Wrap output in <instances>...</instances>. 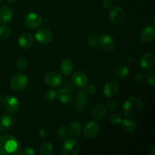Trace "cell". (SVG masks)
Instances as JSON below:
<instances>
[{
  "label": "cell",
  "instance_id": "1",
  "mask_svg": "<svg viewBox=\"0 0 155 155\" xmlns=\"http://www.w3.org/2000/svg\"><path fill=\"white\" fill-rule=\"evenodd\" d=\"M21 151L19 141L12 135L0 136V155H17Z\"/></svg>",
  "mask_w": 155,
  "mask_h": 155
},
{
  "label": "cell",
  "instance_id": "2",
  "mask_svg": "<svg viewBox=\"0 0 155 155\" xmlns=\"http://www.w3.org/2000/svg\"><path fill=\"white\" fill-rule=\"evenodd\" d=\"M143 107L142 99L137 96H131L127 98L123 104V112L129 117H134L141 113Z\"/></svg>",
  "mask_w": 155,
  "mask_h": 155
},
{
  "label": "cell",
  "instance_id": "3",
  "mask_svg": "<svg viewBox=\"0 0 155 155\" xmlns=\"http://www.w3.org/2000/svg\"><path fill=\"white\" fill-rule=\"evenodd\" d=\"M28 83V77L25 74L21 73L12 77L10 81V86L15 92H21L27 88Z\"/></svg>",
  "mask_w": 155,
  "mask_h": 155
},
{
  "label": "cell",
  "instance_id": "4",
  "mask_svg": "<svg viewBox=\"0 0 155 155\" xmlns=\"http://www.w3.org/2000/svg\"><path fill=\"white\" fill-rule=\"evenodd\" d=\"M80 145L76 139H68L64 142L61 147L63 155H76L80 152Z\"/></svg>",
  "mask_w": 155,
  "mask_h": 155
},
{
  "label": "cell",
  "instance_id": "5",
  "mask_svg": "<svg viewBox=\"0 0 155 155\" xmlns=\"http://www.w3.org/2000/svg\"><path fill=\"white\" fill-rule=\"evenodd\" d=\"M109 19L116 25L123 24L126 19V13L120 7H112L108 14Z\"/></svg>",
  "mask_w": 155,
  "mask_h": 155
},
{
  "label": "cell",
  "instance_id": "6",
  "mask_svg": "<svg viewBox=\"0 0 155 155\" xmlns=\"http://www.w3.org/2000/svg\"><path fill=\"white\" fill-rule=\"evenodd\" d=\"M98 45L103 51L110 52L115 48L114 39L109 34H102L98 37Z\"/></svg>",
  "mask_w": 155,
  "mask_h": 155
},
{
  "label": "cell",
  "instance_id": "7",
  "mask_svg": "<svg viewBox=\"0 0 155 155\" xmlns=\"http://www.w3.org/2000/svg\"><path fill=\"white\" fill-rule=\"evenodd\" d=\"M44 81L45 84L50 87H59L63 83V77L59 73L52 71V72H49L45 74L44 77Z\"/></svg>",
  "mask_w": 155,
  "mask_h": 155
},
{
  "label": "cell",
  "instance_id": "8",
  "mask_svg": "<svg viewBox=\"0 0 155 155\" xmlns=\"http://www.w3.org/2000/svg\"><path fill=\"white\" fill-rule=\"evenodd\" d=\"M89 104V96L86 90L81 89L78 94L77 101L74 103V110L77 112H82L86 110Z\"/></svg>",
  "mask_w": 155,
  "mask_h": 155
},
{
  "label": "cell",
  "instance_id": "9",
  "mask_svg": "<svg viewBox=\"0 0 155 155\" xmlns=\"http://www.w3.org/2000/svg\"><path fill=\"white\" fill-rule=\"evenodd\" d=\"M42 16L39 14L34 13V12H30L26 15L24 18V22L26 26L30 29H36L39 28L42 24Z\"/></svg>",
  "mask_w": 155,
  "mask_h": 155
},
{
  "label": "cell",
  "instance_id": "10",
  "mask_svg": "<svg viewBox=\"0 0 155 155\" xmlns=\"http://www.w3.org/2000/svg\"><path fill=\"white\" fill-rule=\"evenodd\" d=\"M71 81L75 87L79 89H84L88 85L89 79L86 73L82 71H77L73 74Z\"/></svg>",
  "mask_w": 155,
  "mask_h": 155
},
{
  "label": "cell",
  "instance_id": "11",
  "mask_svg": "<svg viewBox=\"0 0 155 155\" xmlns=\"http://www.w3.org/2000/svg\"><path fill=\"white\" fill-rule=\"evenodd\" d=\"M5 109L10 114H15L18 111L20 108V102L18 99L12 95H8L2 101Z\"/></svg>",
  "mask_w": 155,
  "mask_h": 155
},
{
  "label": "cell",
  "instance_id": "12",
  "mask_svg": "<svg viewBox=\"0 0 155 155\" xmlns=\"http://www.w3.org/2000/svg\"><path fill=\"white\" fill-rule=\"evenodd\" d=\"M100 131V127L95 121H90L87 123L83 128V135L86 139H95L98 135Z\"/></svg>",
  "mask_w": 155,
  "mask_h": 155
},
{
  "label": "cell",
  "instance_id": "13",
  "mask_svg": "<svg viewBox=\"0 0 155 155\" xmlns=\"http://www.w3.org/2000/svg\"><path fill=\"white\" fill-rule=\"evenodd\" d=\"M35 39L38 42L43 45L50 44L53 40V35L50 30L47 29H40L35 33Z\"/></svg>",
  "mask_w": 155,
  "mask_h": 155
},
{
  "label": "cell",
  "instance_id": "14",
  "mask_svg": "<svg viewBox=\"0 0 155 155\" xmlns=\"http://www.w3.org/2000/svg\"><path fill=\"white\" fill-rule=\"evenodd\" d=\"M120 86L116 81L110 80L107 82L103 87V93L107 98H112L117 95L119 92Z\"/></svg>",
  "mask_w": 155,
  "mask_h": 155
},
{
  "label": "cell",
  "instance_id": "15",
  "mask_svg": "<svg viewBox=\"0 0 155 155\" xmlns=\"http://www.w3.org/2000/svg\"><path fill=\"white\" fill-rule=\"evenodd\" d=\"M139 37L145 43L152 42L155 39V29L153 26H146L141 30Z\"/></svg>",
  "mask_w": 155,
  "mask_h": 155
},
{
  "label": "cell",
  "instance_id": "16",
  "mask_svg": "<svg viewBox=\"0 0 155 155\" xmlns=\"http://www.w3.org/2000/svg\"><path fill=\"white\" fill-rule=\"evenodd\" d=\"M57 98H58L61 103L64 105H69L72 103L74 95L71 89L68 88H63L57 92Z\"/></svg>",
  "mask_w": 155,
  "mask_h": 155
},
{
  "label": "cell",
  "instance_id": "17",
  "mask_svg": "<svg viewBox=\"0 0 155 155\" xmlns=\"http://www.w3.org/2000/svg\"><path fill=\"white\" fill-rule=\"evenodd\" d=\"M155 63V58L154 55L151 52L145 53L142 56L140 59V66L142 69L144 70H149L151 69L154 66Z\"/></svg>",
  "mask_w": 155,
  "mask_h": 155
},
{
  "label": "cell",
  "instance_id": "18",
  "mask_svg": "<svg viewBox=\"0 0 155 155\" xmlns=\"http://www.w3.org/2000/svg\"><path fill=\"white\" fill-rule=\"evenodd\" d=\"M15 117L10 114H4L0 117V131L6 132L13 127Z\"/></svg>",
  "mask_w": 155,
  "mask_h": 155
},
{
  "label": "cell",
  "instance_id": "19",
  "mask_svg": "<svg viewBox=\"0 0 155 155\" xmlns=\"http://www.w3.org/2000/svg\"><path fill=\"white\" fill-rule=\"evenodd\" d=\"M13 9L9 6L0 8V23L3 24H8L13 18Z\"/></svg>",
  "mask_w": 155,
  "mask_h": 155
},
{
  "label": "cell",
  "instance_id": "20",
  "mask_svg": "<svg viewBox=\"0 0 155 155\" xmlns=\"http://www.w3.org/2000/svg\"><path fill=\"white\" fill-rule=\"evenodd\" d=\"M107 115V108L102 104H98L94 106L92 109V116L97 120L104 119Z\"/></svg>",
  "mask_w": 155,
  "mask_h": 155
},
{
  "label": "cell",
  "instance_id": "21",
  "mask_svg": "<svg viewBox=\"0 0 155 155\" xmlns=\"http://www.w3.org/2000/svg\"><path fill=\"white\" fill-rule=\"evenodd\" d=\"M34 42L33 36L30 33H24L18 39V45L23 48H30Z\"/></svg>",
  "mask_w": 155,
  "mask_h": 155
},
{
  "label": "cell",
  "instance_id": "22",
  "mask_svg": "<svg viewBox=\"0 0 155 155\" xmlns=\"http://www.w3.org/2000/svg\"><path fill=\"white\" fill-rule=\"evenodd\" d=\"M60 69L62 74L64 76H70L74 69V64L71 59L65 58L60 64Z\"/></svg>",
  "mask_w": 155,
  "mask_h": 155
},
{
  "label": "cell",
  "instance_id": "23",
  "mask_svg": "<svg viewBox=\"0 0 155 155\" xmlns=\"http://www.w3.org/2000/svg\"><path fill=\"white\" fill-rule=\"evenodd\" d=\"M129 74H130V69L126 65H119L115 68L114 71V76L115 78L120 79V80L127 77Z\"/></svg>",
  "mask_w": 155,
  "mask_h": 155
},
{
  "label": "cell",
  "instance_id": "24",
  "mask_svg": "<svg viewBox=\"0 0 155 155\" xmlns=\"http://www.w3.org/2000/svg\"><path fill=\"white\" fill-rule=\"evenodd\" d=\"M121 124H122L124 130L127 133H133L137 128V124H136V121L131 118L123 120Z\"/></svg>",
  "mask_w": 155,
  "mask_h": 155
},
{
  "label": "cell",
  "instance_id": "25",
  "mask_svg": "<svg viewBox=\"0 0 155 155\" xmlns=\"http://www.w3.org/2000/svg\"><path fill=\"white\" fill-rule=\"evenodd\" d=\"M69 132L70 136L72 137H78L82 133V125L79 122H72L70 124L69 127Z\"/></svg>",
  "mask_w": 155,
  "mask_h": 155
},
{
  "label": "cell",
  "instance_id": "26",
  "mask_svg": "<svg viewBox=\"0 0 155 155\" xmlns=\"http://www.w3.org/2000/svg\"><path fill=\"white\" fill-rule=\"evenodd\" d=\"M40 154L42 155H50L54 151V145L49 142H43L40 145Z\"/></svg>",
  "mask_w": 155,
  "mask_h": 155
},
{
  "label": "cell",
  "instance_id": "27",
  "mask_svg": "<svg viewBox=\"0 0 155 155\" xmlns=\"http://www.w3.org/2000/svg\"><path fill=\"white\" fill-rule=\"evenodd\" d=\"M15 66L19 71H23L27 70L28 68V61L24 57H21L18 58V60L15 62Z\"/></svg>",
  "mask_w": 155,
  "mask_h": 155
},
{
  "label": "cell",
  "instance_id": "28",
  "mask_svg": "<svg viewBox=\"0 0 155 155\" xmlns=\"http://www.w3.org/2000/svg\"><path fill=\"white\" fill-rule=\"evenodd\" d=\"M57 98V92L54 89H49L44 95V99L46 102L52 103Z\"/></svg>",
  "mask_w": 155,
  "mask_h": 155
},
{
  "label": "cell",
  "instance_id": "29",
  "mask_svg": "<svg viewBox=\"0 0 155 155\" xmlns=\"http://www.w3.org/2000/svg\"><path fill=\"white\" fill-rule=\"evenodd\" d=\"M11 29L8 26L3 24L0 26V39L5 40L10 36Z\"/></svg>",
  "mask_w": 155,
  "mask_h": 155
},
{
  "label": "cell",
  "instance_id": "30",
  "mask_svg": "<svg viewBox=\"0 0 155 155\" xmlns=\"http://www.w3.org/2000/svg\"><path fill=\"white\" fill-rule=\"evenodd\" d=\"M58 134L61 139H67L70 136L69 128L66 126H62L58 130Z\"/></svg>",
  "mask_w": 155,
  "mask_h": 155
},
{
  "label": "cell",
  "instance_id": "31",
  "mask_svg": "<svg viewBox=\"0 0 155 155\" xmlns=\"http://www.w3.org/2000/svg\"><path fill=\"white\" fill-rule=\"evenodd\" d=\"M155 73L154 71H149L148 72L146 73L145 74V79H146L147 82L148 83V84L151 85L152 87L155 86Z\"/></svg>",
  "mask_w": 155,
  "mask_h": 155
},
{
  "label": "cell",
  "instance_id": "32",
  "mask_svg": "<svg viewBox=\"0 0 155 155\" xmlns=\"http://www.w3.org/2000/svg\"><path fill=\"white\" fill-rule=\"evenodd\" d=\"M123 118L119 114H112L110 117V124H113V125H120V124H121Z\"/></svg>",
  "mask_w": 155,
  "mask_h": 155
},
{
  "label": "cell",
  "instance_id": "33",
  "mask_svg": "<svg viewBox=\"0 0 155 155\" xmlns=\"http://www.w3.org/2000/svg\"><path fill=\"white\" fill-rule=\"evenodd\" d=\"M98 44V37L96 35H92L88 39V45L90 47H96Z\"/></svg>",
  "mask_w": 155,
  "mask_h": 155
},
{
  "label": "cell",
  "instance_id": "34",
  "mask_svg": "<svg viewBox=\"0 0 155 155\" xmlns=\"http://www.w3.org/2000/svg\"><path fill=\"white\" fill-rule=\"evenodd\" d=\"M107 108H108L111 111H115L117 108V101L115 100H112L111 98H110V100L107 101Z\"/></svg>",
  "mask_w": 155,
  "mask_h": 155
},
{
  "label": "cell",
  "instance_id": "35",
  "mask_svg": "<svg viewBox=\"0 0 155 155\" xmlns=\"http://www.w3.org/2000/svg\"><path fill=\"white\" fill-rule=\"evenodd\" d=\"M21 154L22 155H34L36 154L34 149L31 147H27L24 149H23V151H21Z\"/></svg>",
  "mask_w": 155,
  "mask_h": 155
},
{
  "label": "cell",
  "instance_id": "36",
  "mask_svg": "<svg viewBox=\"0 0 155 155\" xmlns=\"http://www.w3.org/2000/svg\"><path fill=\"white\" fill-rule=\"evenodd\" d=\"M102 5L105 9H110L113 7V1L112 0H103Z\"/></svg>",
  "mask_w": 155,
  "mask_h": 155
},
{
  "label": "cell",
  "instance_id": "37",
  "mask_svg": "<svg viewBox=\"0 0 155 155\" xmlns=\"http://www.w3.org/2000/svg\"><path fill=\"white\" fill-rule=\"evenodd\" d=\"M86 87H87V89H86V92H87V93L90 94V95H94V94L96 92V88H95L93 85L90 84V85H89V86L87 85V86H86Z\"/></svg>",
  "mask_w": 155,
  "mask_h": 155
},
{
  "label": "cell",
  "instance_id": "38",
  "mask_svg": "<svg viewBox=\"0 0 155 155\" xmlns=\"http://www.w3.org/2000/svg\"><path fill=\"white\" fill-rule=\"evenodd\" d=\"M38 134H39V138H40L41 139H43V140L46 139L47 136H48L47 132L45 131V130H43V129H40V130H39V132H38Z\"/></svg>",
  "mask_w": 155,
  "mask_h": 155
},
{
  "label": "cell",
  "instance_id": "39",
  "mask_svg": "<svg viewBox=\"0 0 155 155\" xmlns=\"http://www.w3.org/2000/svg\"><path fill=\"white\" fill-rule=\"evenodd\" d=\"M144 79V75L142 73H137L135 76V80L137 82H142Z\"/></svg>",
  "mask_w": 155,
  "mask_h": 155
},
{
  "label": "cell",
  "instance_id": "40",
  "mask_svg": "<svg viewBox=\"0 0 155 155\" xmlns=\"http://www.w3.org/2000/svg\"><path fill=\"white\" fill-rule=\"evenodd\" d=\"M127 61H128V63H130V64H133V58H128V59H127Z\"/></svg>",
  "mask_w": 155,
  "mask_h": 155
},
{
  "label": "cell",
  "instance_id": "41",
  "mask_svg": "<svg viewBox=\"0 0 155 155\" xmlns=\"http://www.w3.org/2000/svg\"><path fill=\"white\" fill-rule=\"evenodd\" d=\"M154 151H155V145H154V146L152 147V148H151V155H155Z\"/></svg>",
  "mask_w": 155,
  "mask_h": 155
},
{
  "label": "cell",
  "instance_id": "42",
  "mask_svg": "<svg viewBox=\"0 0 155 155\" xmlns=\"http://www.w3.org/2000/svg\"><path fill=\"white\" fill-rule=\"evenodd\" d=\"M6 1H7L8 2H10V3H15L19 1V0H6Z\"/></svg>",
  "mask_w": 155,
  "mask_h": 155
},
{
  "label": "cell",
  "instance_id": "43",
  "mask_svg": "<svg viewBox=\"0 0 155 155\" xmlns=\"http://www.w3.org/2000/svg\"><path fill=\"white\" fill-rule=\"evenodd\" d=\"M1 100H2V96H1V95H0V101H1Z\"/></svg>",
  "mask_w": 155,
  "mask_h": 155
},
{
  "label": "cell",
  "instance_id": "44",
  "mask_svg": "<svg viewBox=\"0 0 155 155\" xmlns=\"http://www.w3.org/2000/svg\"><path fill=\"white\" fill-rule=\"evenodd\" d=\"M2 2V0H0V2Z\"/></svg>",
  "mask_w": 155,
  "mask_h": 155
}]
</instances>
